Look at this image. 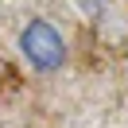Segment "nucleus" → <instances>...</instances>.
Instances as JSON below:
<instances>
[{"label":"nucleus","mask_w":128,"mask_h":128,"mask_svg":"<svg viewBox=\"0 0 128 128\" xmlns=\"http://www.w3.org/2000/svg\"><path fill=\"white\" fill-rule=\"evenodd\" d=\"M20 50H24V58L35 70H43V74H54L58 66L66 62V43H62V35H58L47 20H31V24L20 31Z\"/></svg>","instance_id":"f257e3e1"}]
</instances>
